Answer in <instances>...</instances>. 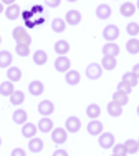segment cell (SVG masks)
<instances>
[{
	"label": "cell",
	"mask_w": 139,
	"mask_h": 156,
	"mask_svg": "<svg viewBox=\"0 0 139 156\" xmlns=\"http://www.w3.org/2000/svg\"><path fill=\"white\" fill-rule=\"evenodd\" d=\"M50 135H52V141L55 144H65L68 140V131L65 128H53Z\"/></svg>",
	"instance_id": "52a82bcc"
},
{
	"label": "cell",
	"mask_w": 139,
	"mask_h": 156,
	"mask_svg": "<svg viewBox=\"0 0 139 156\" xmlns=\"http://www.w3.org/2000/svg\"><path fill=\"white\" fill-rule=\"evenodd\" d=\"M8 100H10V105L20 106V105H23V101H25V93L22 90H15L12 95L8 96Z\"/></svg>",
	"instance_id": "4316f807"
},
{
	"label": "cell",
	"mask_w": 139,
	"mask_h": 156,
	"mask_svg": "<svg viewBox=\"0 0 139 156\" xmlns=\"http://www.w3.org/2000/svg\"><path fill=\"white\" fill-rule=\"evenodd\" d=\"M126 51L129 55H137L139 53V38H137V37L129 38L126 42Z\"/></svg>",
	"instance_id": "f1b7e54d"
},
{
	"label": "cell",
	"mask_w": 139,
	"mask_h": 156,
	"mask_svg": "<svg viewBox=\"0 0 139 156\" xmlns=\"http://www.w3.org/2000/svg\"><path fill=\"white\" fill-rule=\"evenodd\" d=\"M103 38L106 40V42H116V40L119 38V28L116 27V25H113V23L106 25V27L103 28Z\"/></svg>",
	"instance_id": "8992f818"
},
{
	"label": "cell",
	"mask_w": 139,
	"mask_h": 156,
	"mask_svg": "<svg viewBox=\"0 0 139 156\" xmlns=\"http://www.w3.org/2000/svg\"><path fill=\"white\" fill-rule=\"evenodd\" d=\"M12 62H13V55L8 50L0 51V68H8V66H12Z\"/></svg>",
	"instance_id": "d4e9b609"
},
{
	"label": "cell",
	"mask_w": 139,
	"mask_h": 156,
	"mask_svg": "<svg viewBox=\"0 0 139 156\" xmlns=\"http://www.w3.org/2000/svg\"><path fill=\"white\" fill-rule=\"evenodd\" d=\"M3 13H5L7 20H17V18L22 17V9H20V5H18V3H13V5L7 7Z\"/></svg>",
	"instance_id": "5bb4252c"
},
{
	"label": "cell",
	"mask_w": 139,
	"mask_h": 156,
	"mask_svg": "<svg viewBox=\"0 0 139 156\" xmlns=\"http://www.w3.org/2000/svg\"><path fill=\"white\" fill-rule=\"evenodd\" d=\"M124 148H126L127 154H136L137 151H139V143H137V140H133V138L126 140V141H124Z\"/></svg>",
	"instance_id": "1f68e13d"
},
{
	"label": "cell",
	"mask_w": 139,
	"mask_h": 156,
	"mask_svg": "<svg viewBox=\"0 0 139 156\" xmlns=\"http://www.w3.org/2000/svg\"><path fill=\"white\" fill-rule=\"evenodd\" d=\"M36 111H38L40 116H50V115H53V111H55L53 101L52 100H42L38 103V106H36Z\"/></svg>",
	"instance_id": "5b68a950"
},
{
	"label": "cell",
	"mask_w": 139,
	"mask_h": 156,
	"mask_svg": "<svg viewBox=\"0 0 139 156\" xmlns=\"http://www.w3.org/2000/svg\"><path fill=\"white\" fill-rule=\"evenodd\" d=\"M12 38L15 40V43H23V45H32V37L30 33L27 32V28L23 25H17L12 30Z\"/></svg>",
	"instance_id": "6da1fadb"
},
{
	"label": "cell",
	"mask_w": 139,
	"mask_h": 156,
	"mask_svg": "<svg viewBox=\"0 0 139 156\" xmlns=\"http://www.w3.org/2000/svg\"><path fill=\"white\" fill-rule=\"evenodd\" d=\"M101 115V106L96 105V103H90V105L86 106V116L90 118V120H98Z\"/></svg>",
	"instance_id": "cb8c5ba5"
},
{
	"label": "cell",
	"mask_w": 139,
	"mask_h": 156,
	"mask_svg": "<svg viewBox=\"0 0 139 156\" xmlns=\"http://www.w3.org/2000/svg\"><path fill=\"white\" fill-rule=\"evenodd\" d=\"M36 128H38V133H52L53 129V121L52 118L48 116H42L36 123Z\"/></svg>",
	"instance_id": "4fadbf2b"
},
{
	"label": "cell",
	"mask_w": 139,
	"mask_h": 156,
	"mask_svg": "<svg viewBox=\"0 0 139 156\" xmlns=\"http://www.w3.org/2000/svg\"><path fill=\"white\" fill-rule=\"evenodd\" d=\"M7 78H8V81H12V83H15V81H20L22 80V70L18 68V66H8L7 68Z\"/></svg>",
	"instance_id": "603a6c76"
},
{
	"label": "cell",
	"mask_w": 139,
	"mask_h": 156,
	"mask_svg": "<svg viewBox=\"0 0 139 156\" xmlns=\"http://www.w3.org/2000/svg\"><path fill=\"white\" fill-rule=\"evenodd\" d=\"M111 156H116V154H111Z\"/></svg>",
	"instance_id": "11a10c76"
},
{
	"label": "cell",
	"mask_w": 139,
	"mask_h": 156,
	"mask_svg": "<svg viewBox=\"0 0 139 156\" xmlns=\"http://www.w3.org/2000/svg\"><path fill=\"white\" fill-rule=\"evenodd\" d=\"M126 33L131 37V38L137 37L139 35V23L137 22H129V23L126 25Z\"/></svg>",
	"instance_id": "d590c367"
},
{
	"label": "cell",
	"mask_w": 139,
	"mask_h": 156,
	"mask_svg": "<svg viewBox=\"0 0 139 156\" xmlns=\"http://www.w3.org/2000/svg\"><path fill=\"white\" fill-rule=\"evenodd\" d=\"M45 5L48 9H58L61 5V0H45Z\"/></svg>",
	"instance_id": "f35d334b"
},
{
	"label": "cell",
	"mask_w": 139,
	"mask_h": 156,
	"mask_svg": "<svg viewBox=\"0 0 139 156\" xmlns=\"http://www.w3.org/2000/svg\"><path fill=\"white\" fill-rule=\"evenodd\" d=\"M131 72H133L134 75H136V76L139 78V63H136V65H133V70H131Z\"/></svg>",
	"instance_id": "f6af8a7d"
},
{
	"label": "cell",
	"mask_w": 139,
	"mask_h": 156,
	"mask_svg": "<svg viewBox=\"0 0 139 156\" xmlns=\"http://www.w3.org/2000/svg\"><path fill=\"white\" fill-rule=\"evenodd\" d=\"M43 148H45V141H43L42 138H32V140H28V151L30 153H42L43 151Z\"/></svg>",
	"instance_id": "e0dca14e"
},
{
	"label": "cell",
	"mask_w": 139,
	"mask_h": 156,
	"mask_svg": "<svg viewBox=\"0 0 139 156\" xmlns=\"http://www.w3.org/2000/svg\"><path fill=\"white\" fill-rule=\"evenodd\" d=\"M28 91H30L32 96H40L45 91V85L40 80H32L30 83H28Z\"/></svg>",
	"instance_id": "9a60e30c"
},
{
	"label": "cell",
	"mask_w": 139,
	"mask_h": 156,
	"mask_svg": "<svg viewBox=\"0 0 139 156\" xmlns=\"http://www.w3.org/2000/svg\"><path fill=\"white\" fill-rule=\"evenodd\" d=\"M55 53L58 55V57H60V55H66L68 51H70V43L66 42V40H56V42H55Z\"/></svg>",
	"instance_id": "484cf974"
},
{
	"label": "cell",
	"mask_w": 139,
	"mask_h": 156,
	"mask_svg": "<svg viewBox=\"0 0 139 156\" xmlns=\"http://www.w3.org/2000/svg\"><path fill=\"white\" fill-rule=\"evenodd\" d=\"M52 156H70L68 154V151L66 150H61V148H56V150L53 151V154Z\"/></svg>",
	"instance_id": "b9f144b4"
},
{
	"label": "cell",
	"mask_w": 139,
	"mask_h": 156,
	"mask_svg": "<svg viewBox=\"0 0 139 156\" xmlns=\"http://www.w3.org/2000/svg\"><path fill=\"white\" fill-rule=\"evenodd\" d=\"M101 66H103V70H108V72H111V70L116 68V65H118V60H116V57H111V55H103V58H101Z\"/></svg>",
	"instance_id": "44dd1931"
},
{
	"label": "cell",
	"mask_w": 139,
	"mask_h": 156,
	"mask_svg": "<svg viewBox=\"0 0 139 156\" xmlns=\"http://www.w3.org/2000/svg\"><path fill=\"white\" fill-rule=\"evenodd\" d=\"M65 129L68 133H78L81 129V120L78 116H68L65 121Z\"/></svg>",
	"instance_id": "9c48e42d"
},
{
	"label": "cell",
	"mask_w": 139,
	"mask_h": 156,
	"mask_svg": "<svg viewBox=\"0 0 139 156\" xmlns=\"http://www.w3.org/2000/svg\"><path fill=\"white\" fill-rule=\"evenodd\" d=\"M55 70L58 73H66L68 70H71V60H70L66 55L56 57V60H55Z\"/></svg>",
	"instance_id": "277c9868"
},
{
	"label": "cell",
	"mask_w": 139,
	"mask_h": 156,
	"mask_svg": "<svg viewBox=\"0 0 139 156\" xmlns=\"http://www.w3.org/2000/svg\"><path fill=\"white\" fill-rule=\"evenodd\" d=\"M0 2H2L3 5L8 7V5H13V3H17V0H0Z\"/></svg>",
	"instance_id": "bcb514c9"
},
{
	"label": "cell",
	"mask_w": 139,
	"mask_h": 156,
	"mask_svg": "<svg viewBox=\"0 0 139 156\" xmlns=\"http://www.w3.org/2000/svg\"><path fill=\"white\" fill-rule=\"evenodd\" d=\"M30 10L33 12V15H42V13H43V7L42 5H33Z\"/></svg>",
	"instance_id": "60d3db41"
},
{
	"label": "cell",
	"mask_w": 139,
	"mask_h": 156,
	"mask_svg": "<svg viewBox=\"0 0 139 156\" xmlns=\"http://www.w3.org/2000/svg\"><path fill=\"white\" fill-rule=\"evenodd\" d=\"M52 30L55 33H63L66 30V22H65V18H53L52 20Z\"/></svg>",
	"instance_id": "f546056e"
},
{
	"label": "cell",
	"mask_w": 139,
	"mask_h": 156,
	"mask_svg": "<svg viewBox=\"0 0 139 156\" xmlns=\"http://www.w3.org/2000/svg\"><path fill=\"white\" fill-rule=\"evenodd\" d=\"M86 131L90 136H100L103 133V123L100 120H90V123L86 125Z\"/></svg>",
	"instance_id": "30bf717a"
},
{
	"label": "cell",
	"mask_w": 139,
	"mask_h": 156,
	"mask_svg": "<svg viewBox=\"0 0 139 156\" xmlns=\"http://www.w3.org/2000/svg\"><path fill=\"white\" fill-rule=\"evenodd\" d=\"M36 133H38V128H36L35 123H32V121H27L25 125H22V136L27 140H32L36 136Z\"/></svg>",
	"instance_id": "7c38bea8"
},
{
	"label": "cell",
	"mask_w": 139,
	"mask_h": 156,
	"mask_svg": "<svg viewBox=\"0 0 139 156\" xmlns=\"http://www.w3.org/2000/svg\"><path fill=\"white\" fill-rule=\"evenodd\" d=\"M85 75L90 80H100L101 75H103V66L100 63H90L85 70Z\"/></svg>",
	"instance_id": "3957f363"
},
{
	"label": "cell",
	"mask_w": 139,
	"mask_h": 156,
	"mask_svg": "<svg viewBox=\"0 0 139 156\" xmlns=\"http://www.w3.org/2000/svg\"><path fill=\"white\" fill-rule=\"evenodd\" d=\"M106 110H108V115H109V116H113V118H119L123 115V106L118 105L116 101H113V100L108 103Z\"/></svg>",
	"instance_id": "7402d4cb"
},
{
	"label": "cell",
	"mask_w": 139,
	"mask_h": 156,
	"mask_svg": "<svg viewBox=\"0 0 139 156\" xmlns=\"http://www.w3.org/2000/svg\"><path fill=\"white\" fill-rule=\"evenodd\" d=\"M66 2H70V3H75V2H78V0H66Z\"/></svg>",
	"instance_id": "681fc988"
},
{
	"label": "cell",
	"mask_w": 139,
	"mask_h": 156,
	"mask_svg": "<svg viewBox=\"0 0 139 156\" xmlns=\"http://www.w3.org/2000/svg\"><path fill=\"white\" fill-rule=\"evenodd\" d=\"M81 12L80 10H68L66 13H65V22H66V25L70 27H76V25L81 23Z\"/></svg>",
	"instance_id": "ba28073f"
},
{
	"label": "cell",
	"mask_w": 139,
	"mask_h": 156,
	"mask_svg": "<svg viewBox=\"0 0 139 156\" xmlns=\"http://www.w3.org/2000/svg\"><path fill=\"white\" fill-rule=\"evenodd\" d=\"M65 81H66V85H70V87H76L81 81V75H80L78 70H68L65 73Z\"/></svg>",
	"instance_id": "2e32d148"
},
{
	"label": "cell",
	"mask_w": 139,
	"mask_h": 156,
	"mask_svg": "<svg viewBox=\"0 0 139 156\" xmlns=\"http://www.w3.org/2000/svg\"><path fill=\"white\" fill-rule=\"evenodd\" d=\"M101 51H103V55H111V57H118L119 51H121V48L116 42H106L103 48H101Z\"/></svg>",
	"instance_id": "ac0fdd59"
},
{
	"label": "cell",
	"mask_w": 139,
	"mask_h": 156,
	"mask_svg": "<svg viewBox=\"0 0 139 156\" xmlns=\"http://www.w3.org/2000/svg\"><path fill=\"white\" fill-rule=\"evenodd\" d=\"M111 150H113V154H116V156H127V151H126V148H124V143H116Z\"/></svg>",
	"instance_id": "8d00e7d4"
},
{
	"label": "cell",
	"mask_w": 139,
	"mask_h": 156,
	"mask_svg": "<svg viewBox=\"0 0 139 156\" xmlns=\"http://www.w3.org/2000/svg\"><path fill=\"white\" fill-rule=\"evenodd\" d=\"M15 91V87H13V83L12 81H3V83H0V95L2 96H10Z\"/></svg>",
	"instance_id": "d6a6232c"
},
{
	"label": "cell",
	"mask_w": 139,
	"mask_h": 156,
	"mask_svg": "<svg viewBox=\"0 0 139 156\" xmlns=\"http://www.w3.org/2000/svg\"><path fill=\"white\" fill-rule=\"evenodd\" d=\"M98 144H100L101 150H109V148H113L116 144L114 135L109 133V131H103L100 136H98Z\"/></svg>",
	"instance_id": "7a4b0ae2"
},
{
	"label": "cell",
	"mask_w": 139,
	"mask_h": 156,
	"mask_svg": "<svg viewBox=\"0 0 139 156\" xmlns=\"http://www.w3.org/2000/svg\"><path fill=\"white\" fill-rule=\"evenodd\" d=\"M113 101H116L118 105L124 106V105L129 103V95L124 93V91H118V90H116L114 93H113Z\"/></svg>",
	"instance_id": "4dcf8cb0"
},
{
	"label": "cell",
	"mask_w": 139,
	"mask_h": 156,
	"mask_svg": "<svg viewBox=\"0 0 139 156\" xmlns=\"http://www.w3.org/2000/svg\"><path fill=\"white\" fill-rule=\"evenodd\" d=\"M136 9L139 10V0H137V2H136Z\"/></svg>",
	"instance_id": "f907efd6"
},
{
	"label": "cell",
	"mask_w": 139,
	"mask_h": 156,
	"mask_svg": "<svg viewBox=\"0 0 139 156\" xmlns=\"http://www.w3.org/2000/svg\"><path fill=\"white\" fill-rule=\"evenodd\" d=\"M25 27L33 28V27H35V22H32V20H25Z\"/></svg>",
	"instance_id": "7dc6e473"
},
{
	"label": "cell",
	"mask_w": 139,
	"mask_h": 156,
	"mask_svg": "<svg viewBox=\"0 0 139 156\" xmlns=\"http://www.w3.org/2000/svg\"><path fill=\"white\" fill-rule=\"evenodd\" d=\"M116 90H118V91H124V93L129 95L131 91H133V87H131V85H127L126 81H123V80H121V81L118 83V87H116Z\"/></svg>",
	"instance_id": "74e56055"
},
{
	"label": "cell",
	"mask_w": 139,
	"mask_h": 156,
	"mask_svg": "<svg viewBox=\"0 0 139 156\" xmlns=\"http://www.w3.org/2000/svg\"><path fill=\"white\" fill-rule=\"evenodd\" d=\"M137 143H139V140H137Z\"/></svg>",
	"instance_id": "9f6ffc18"
},
{
	"label": "cell",
	"mask_w": 139,
	"mask_h": 156,
	"mask_svg": "<svg viewBox=\"0 0 139 156\" xmlns=\"http://www.w3.org/2000/svg\"><path fill=\"white\" fill-rule=\"evenodd\" d=\"M15 53L18 57L25 58L30 55V45H23V43H15Z\"/></svg>",
	"instance_id": "e575fe53"
},
{
	"label": "cell",
	"mask_w": 139,
	"mask_h": 156,
	"mask_svg": "<svg viewBox=\"0 0 139 156\" xmlns=\"http://www.w3.org/2000/svg\"><path fill=\"white\" fill-rule=\"evenodd\" d=\"M136 113H137V116H139V105H137V110H136Z\"/></svg>",
	"instance_id": "816d5d0a"
},
{
	"label": "cell",
	"mask_w": 139,
	"mask_h": 156,
	"mask_svg": "<svg viewBox=\"0 0 139 156\" xmlns=\"http://www.w3.org/2000/svg\"><path fill=\"white\" fill-rule=\"evenodd\" d=\"M10 156H27V151H25L23 148L17 146V148H13V150H12V153H10Z\"/></svg>",
	"instance_id": "ab89813d"
},
{
	"label": "cell",
	"mask_w": 139,
	"mask_h": 156,
	"mask_svg": "<svg viewBox=\"0 0 139 156\" xmlns=\"http://www.w3.org/2000/svg\"><path fill=\"white\" fill-rule=\"evenodd\" d=\"M119 13H121V17L131 18L136 13V5L133 2H123L121 7H119Z\"/></svg>",
	"instance_id": "d6986e66"
},
{
	"label": "cell",
	"mask_w": 139,
	"mask_h": 156,
	"mask_svg": "<svg viewBox=\"0 0 139 156\" xmlns=\"http://www.w3.org/2000/svg\"><path fill=\"white\" fill-rule=\"evenodd\" d=\"M3 12H5V10H3V3L0 2V13H3Z\"/></svg>",
	"instance_id": "c3c4849f"
},
{
	"label": "cell",
	"mask_w": 139,
	"mask_h": 156,
	"mask_svg": "<svg viewBox=\"0 0 139 156\" xmlns=\"http://www.w3.org/2000/svg\"><path fill=\"white\" fill-rule=\"evenodd\" d=\"M0 43H2V35H0Z\"/></svg>",
	"instance_id": "f5cc1de1"
},
{
	"label": "cell",
	"mask_w": 139,
	"mask_h": 156,
	"mask_svg": "<svg viewBox=\"0 0 139 156\" xmlns=\"http://www.w3.org/2000/svg\"><path fill=\"white\" fill-rule=\"evenodd\" d=\"M33 63L35 65H38V66H43L46 62H48V53H46L45 50H36L33 51Z\"/></svg>",
	"instance_id": "83f0119b"
},
{
	"label": "cell",
	"mask_w": 139,
	"mask_h": 156,
	"mask_svg": "<svg viewBox=\"0 0 139 156\" xmlns=\"http://www.w3.org/2000/svg\"><path fill=\"white\" fill-rule=\"evenodd\" d=\"M0 146H2V138H0Z\"/></svg>",
	"instance_id": "db71d44e"
},
{
	"label": "cell",
	"mask_w": 139,
	"mask_h": 156,
	"mask_svg": "<svg viewBox=\"0 0 139 156\" xmlns=\"http://www.w3.org/2000/svg\"><path fill=\"white\" fill-rule=\"evenodd\" d=\"M22 17H23L25 20H28V18L33 17V12H32V10H22Z\"/></svg>",
	"instance_id": "7bdbcfd3"
},
{
	"label": "cell",
	"mask_w": 139,
	"mask_h": 156,
	"mask_svg": "<svg viewBox=\"0 0 139 156\" xmlns=\"http://www.w3.org/2000/svg\"><path fill=\"white\" fill-rule=\"evenodd\" d=\"M94 13H96L98 20H108V18L111 17V13H113V9L108 5V3H100V5L96 7V10H94Z\"/></svg>",
	"instance_id": "8fae6325"
},
{
	"label": "cell",
	"mask_w": 139,
	"mask_h": 156,
	"mask_svg": "<svg viewBox=\"0 0 139 156\" xmlns=\"http://www.w3.org/2000/svg\"><path fill=\"white\" fill-rule=\"evenodd\" d=\"M42 23H45V17H43V15H40V17L35 20V27H36V25H42Z\"/></svg>",
	"instance_id": "ee69618b"
},
{
	"label": "cell",
	"mask_w": 139,
	"mask_h": 156,
	"mask_svg": "<svg viewBox=\"0 0 139 156\" xmlns=\"http://www.w3.org/2000/svg\"><path fill=\"white\" fill-rule=\"evenodd\" d=\"M123 81H126L127 85H131L133 88H136L137 83H139V78L134 75L133 72H126V73H123Z\"/></svg>",
	"instance_id": "836d02e7"
},
{
	"label": "cell",
	"mask_w": 139,
	"mask_h": 156,
	"mask_svg": "<svg viewBox=\"0 0 139 156\" xmlns=\"http://www.w3.org/2000/svg\"><path fill=\"white\" fill-rule=\"evenodd\" d=\"M12 121L15 125H25L28 121V113L23 108H17L12 115Z\"/></svg>",
	"instance_id": "ffe728a7"
}]
</instances>
